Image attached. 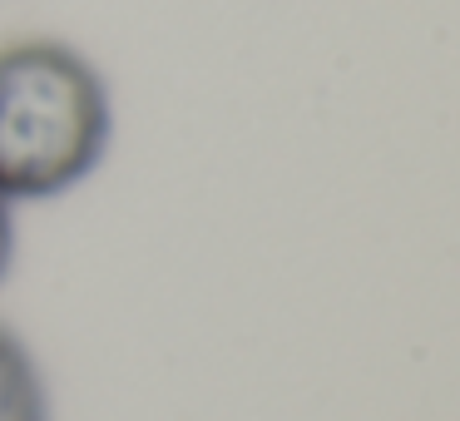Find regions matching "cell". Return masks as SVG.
Instances as JSON below:
<instances>
[{
    "label": "cell",
    "mask_w": 460,
    "mask_h": 421,
    "mask_svg": "<svg viewBox=\"0 0 460 421\" xmlns=\"http://www.w3.org/2000/svg\"><path fill=\"white\" fill-rule=\"evenodd\" d=\"M11 258H15V213H11V199L0 193V278L11 273Z\"/></svg>",
    "instance_id": "obj_3"
},
{
    "label": "cell",
    "mask_w": 460,
    "mask_h": 421,
    "mask_svg": "<svg viewBox=\"0 0 460 421\" xmlns=\"http://www.w3.org/2000/svg\"><path fill=\"white\" fill-rule=\"evenodd\" d=\"M0 421H50L40 367L5 327H0Z\"/></svg>",
    "instance_id": "obj_2"
},
{
    "label": "cell",
    "mask_w": 460,
    "mask_h": 421,
    "mask_svg": "<svg viewBox=\"0 0 460 421\" xmlns=\"http://www.w3.org/2000/svg\"><path fill=\"white\" fill-rule=\"evenodd\" d=\"M110 134V85L75 45L15 40L0 50V193L11 203L84 184Z\"/></svg>",
    "instance_id": "obj_1"
}]
</instances>
